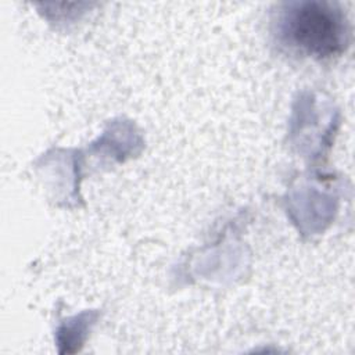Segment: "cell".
<instances>
[{"label": "cell", "mask_w": 355, "mask_h": 355, "mask_svg": "<svg viewBox=\"0 0 355 355\" xmlns=\"http://www.w3.org/2000/svg\"><path fill=\"white\" fill-rule=\"evenodd\" d=\"M276 33L290 51L313 60L341 55L349 42V25L343 10L320 0L284 4L277 15Z\"/></svg>", "instance_id": "cell-1"}]
</instances>
